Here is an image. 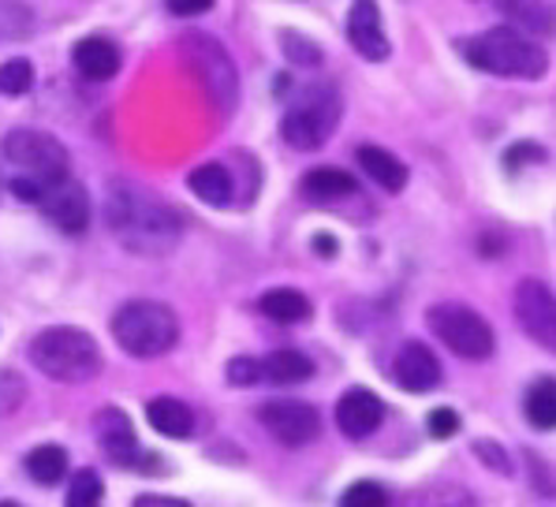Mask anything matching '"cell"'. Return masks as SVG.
<instances>
[{"label":"cell","mask_w":556,"mask_h":507,"mask_svg":"<svg viewBox=\"0 0 556 507\" xmlns=\"http://www.w3.org/2000/svg\"><path fill=\"white\" fill-rule=\"evenodd\" d=\"M109 231L119 239V246L142 257L173 254L184 239V220L168 202L150 194L139 183H113L105 198Z\"/></svg>","instance_id":"cell-1"},{"label":"cell","mask_w":556,"mask_h":507,"mask_svg":"<svg viewBox=\"0 0 556 507\" xmlns=\"http://www.w3.org/2000/svg\"><path fill=\"white\" fill-rule=\"evenodd\" d=\"M459 49H464L467 64H475L478 72L501 75V79H542L549 72L545 49L511 27L482 30L475 38L459 41Z\"/></svg>","instance_id":"cell-2"},{"label":"cell","mask_w":556,"mask_h":507,"mask_svg":"<svg viewBox=\"0 0 556 507\" xmlns=\"http://www.w3.org/2000/svg\"><path fill=\"white\" fill-rule=\"evenodd\" d=\"M30 363L56 384H87L101 373V347L90 332L56 325L30 340Z\"/></svg>","instance_id":"cell-3"},{"label":"cell","mask_w":556,"mask_h":507,"mask_svg":"<svg viewBox=\"0 0 556 507\" xmlns=\"http://www.w3.org/2000/svg\"><path fill=\"white\" fill-rule=\"evenodd\" d=\"M113 337L131 358H157L176 347L179 321L165 303L135 299L113 314Z\"/></svg>","instance_id":"cell-4"},{"label":"cell","mask_w":556,"mask_h":507,"mask_svg":"<svg viewBox=\"0 0 556 507\" xmlns=\"http://www.w3.org/2000/svg\"><path fill=\"white\" fill-rule=\"evenodd\" d=\"M340 124V93L332 86H306L280 119V135L292 150H321Z\"/></svg>","instance_id":"cell-5"},{"label":"cell","mask_w":556,"mask_h":507,"mask_svg":"<svg viewBox=\"0 0 556 507\" xmlns=\"http://www.w3.org/2000/svg\"><path fill=\"white\" fill-rule=\"evenodd\" d=\"M0 153L23 172V179H34L38 187H56L67 176V150L60 145L53 135L34 131V127H15L0 139Z\"/></svg>","instance_id":"cell-6"},{"label":"cell","mask_w":556,"mask_h":507,"mask_svg":"<svg viewBox=\"0 0 556 507\" xmlns=\"http://www.w3.org/2000/svg\"><path fill=\"white\" fill-rule=\"evenodd\" d=\"M426 325L452 355L467 358V363H482L493 355V329L482 314H475L464 303H438L426 310Z\"/></svg>","instance_id":"cell-7"},{"label":"cell","mask_w":556,"mask_h":507,"mask_svg":"<svg viewBox=\"0 0 556 507\" xmlns=\"http://www.w3.org/2000/svg\"><path fill=\"white\" fill-rule=\"evenodd\" d=\"M179 49H184V60L191 64V72L202 79L213 105H217L220 113H232L239 79H236V64H232V56L225 53V46H220L217 38H210V34H187V38L179 41Z\"/></svg>","instance_id":"cell-8"},{"label":"cell","mask_w":556,"mask_h":507,"mask_svg":"<svg viewBox=\"0 0 556 507\" xmlns=\"http://www.w3.org/2000/svg\"><path fill=\"white\" fill-rule=\"evenodd\" d=\"M511 310H516L519 329L542 351L556 355V295L549 291V283L519 280L516 295H511Z\"/></svg>","instance_id":"cell-9"},{"label":"cell","mask_w":556,"mask_h":507,"mask_svg":"<svg viewBox=\"0 0 556 507\" xmlns=\"http://www.w3.org/2000/svg\"><path fill=\"white\" fill-rule=\"evenodd\" d=\"M258 422L269 429L273 441H280L285 448H303V444H311L314 436L321 433V415L311 403H299V400L265 403L258 410Z\"/></svg>","instance_id":"cell-10"},{"label":"cell","mask_w":556,"mask_h":507,"mask_svg":"<svg viewBox=\"0 0 556 507\" xmlns=\"http://www.w3.org/2000/svg\"><path fill=\"white\" fill-rule=\"evenodd\" d=\"M38 205L60 231H67V236H79V231H87L90 225V194H87V187L75 183V179H64V183L49 187Z\"/></svg>","instance_id":"cell-11"},{"label":"cell","mask_w":556,"mask_h":507,"mask_svg":"<svg viewBox=\"0 0 556 507\" xmlns=\"http://www.w3.org/2000/svg\"><path fill=\"white\" fill-rule=\"evenodd\" d=\"M392 381L404 392H433L441 384V363L426 343L407 340L392 358Z\"/></svg>","instance_id":"cell-12"},{"label":"cell","mask_w":556,"mask_h":507,"mask_svg":"<svg viewBox=\"0 0 556 507\" xmlns=\"http://www.w3.org/2000/svg\"><path fill=\"white\" fill-rule=\"evenodd\" d=\"M348 41L363 60L381 64L389 60V38H384L381 8L374 0H355L352 12H348Z\"/></svg>","instance_id":"cell-13"},{"label":"cell","mask_w":556,"mask_h":507,"mask_svg":"<svg viewBox=\"0 0 556 507\" xmlns=\"http://www.w3.org/2000/svg\"><path fill=\"white\" fill-rule=\"evenodd\" d=\"M381 418H384V403L370 389H348L344 395H340L337 426L344 429V436H352V441L370 436L374 429L381 426Z\"/></svg>","instance_id":"cell-14"},{"label":"cell","mask_w":556,"mask_h":507,"mask_svg":"<svg viewBox=\"0 0 556 507\" xmlns=\"http://www.w3.org/2000/svg\"><path fill=\"white\" fill-rule=\"evenodd\" d=\"M93 426H98L101 448H105V455L116 462V467H135V462H139L142 452H139V441H135L131 418H127L124 410L105 407L98 418H93Z\"/></svg>","instance_id":"cell-15"},{"label":"cell","mask_w":556,"mask_h":507,"mask_svg":"<svg viewBox=\"0 0 556 507\" xmlns=\"http://www.w3.org/2000/svg\"><path fill=\"white\" fill-rule=\"evenodd\" d=\"M72 60L83 79H90V83H105L119 72V49L109 38H83L79 46L72 49Z\"/></svg>","instance_id":"cell-16"},{"label":"cell","mask_w":556,"mask_h":507,"mask_svg":"<svg viewBox=\"0 0 556 507\" xmlns=\"http://www.w3.org/2000/svg\"><path fill=\"white\" fill-rule=\"evenodd\" d=\"M358 165H363L366 176L378 187H384L389 194H400L407 187V165L396 153L381 150V145H363V150H358Z\"/></svg>","instance_id":"cell-17"},{"label":"cell","mask_w":556,"mask_h":507,"mask_svg":"<svg viewBox=\"0 0 556 507\" xmlns=\"http://www.w3.org/2000/svg\"><path fill=\"white\" fill-rule=\"evenodd\" d=\"M147 418L161 436H173V441H187L194 433V415L187 403L173 400V395H157L147 403Z\"/></svg>","instance_id":"cell-18"},{"label":"cell","mask_w":556,"mask_h":507,"mask_svg":"<svg viewBox=\"0 0 556 507\" xmlns=\"http://www.w3.org/2000/svg\"><path fill=\"white\" fill-rule=\"evenodd\" d=\"M187 187H191L194 194L202 198L205 205H232V172H228L225 165H217V161H210V165H199L187 176Z\"/></svg>","instance_id":"cell-19"},{"label":"cell","mask_w":556,"mask_h":507,"mask_svg":"<svg viewBox=\"0 0 556 507\" xmlns=\"http://www.w3.org/2000/svg\"><path fill=\"white\" fill-rule=\"evenodd\" d=\"M299 187H303V194L311 202H340V198L358 194L355 179L344 168H311Z\"/></svg>","instance_id":"cell-20"},{"label":"cell","mask_w":556,"mask_h":507,"mask_svg":"<svg viewBox=\"0 0 556 507\" xmlns=\"http://www.w3.org/2000/svg\"><path fill=\"white\" fill-rule=\"evenodd\" d=\"M262 314L269 317V321H277V325H299V321H306L311 317V299L303 295V291H295V288H273V291H265L262 295Z\"/></svg>","instance_id":"cell-21"},{"label":"cell","mask_w":556,"mask_h":507,"mask_svg":"<svg viewBox=\"0 0 556 507\" xmlns=\"http://www.w3.org/2000/svg\"><path fill=\"white\" fill-rule=\"evenodd\" d=\"M497 12H504V20L523 23L534 34H553L556 30V8L549 0H493Z\"/></svg>","instance_id":"cell-22"},{"label":"cell","mask_w":556,"mask_h":507,"mask_svg":"<svg viewBox=\"0 0 556 507\" xmlns=\"http://www.w3.org/2000/svg\"><path fill=\"white\" fill-rule=\"evenodd\" d=\"M523 410H527V422L534 429H542V433L556 429V381L553 377H538V381L530 384Z\"/></svg>","instance_id":"cell-23"},{"label":"cell","mask_w":556,"mask_h":507,"mask_svg":"<svg viewBox=\"0 0 556 507\" xmlns=\"http://www.w3.org/2000/svg\"><path fill=\"white\" fill-rule=\"evenodd\" d=\"M262 369H265V381H273V384H299V381H306V377H314V363L292 347L265 355Z\"/></svg>","instance_id":"cell-24"},{"label":"cell","mask_w":556,"mask_h":507,"mask_svg":"<svg viewBox=\"0 0 556 507\" xmlns=\"http://www.w3.org/2000/svg\"><path fill=\"white\" fill-rule=\"evenodd\" d=\"M27 474L38 485H60L67 478V452L56 448V444H41L27 455Z\"/></svg>","instance_id":"cell-25"},{"label":"cell","mask_w":556,"mask_h":507,"mask_svg":"<svg viewBox=\"0 0 556 507\" xmlns=\"http://www.w3.org/2000/svg\"><path fill=\"white\" fill-rule=\"evenodd\" d=\"M67 507H101V478L98 470H75L67 485Z\"/></svg>","instance_id":"cell-26"},{"label":"cell","mask_w":556,"mask_h":507,"mask_svg":"<svg viewBox=\"0 0 556 507\" xmlns=\"http://www.w3.org/2000/svg\"><path fill=\"white\" fill-rule=\"evenodd\" d=\"M30 86H34L30 60L15 56V60H8V64H0V93H4V98H23Z\"/></svg>","instance_id":"cell-27"},{"label":"cell","mask_w":556,"mask_h":507,"mask_svg":"<svg viewBox=\"0 0 556 507\" xmlns=\"http://www.w3.org/2000/svg\"><path fill=\"white\" fill-rule=\"evenodd\" d=\"M280 46H285V56L292 60L295 67H318V64H321V49H318V41L303 38V34L285 30V34H280Z\"/></svg>","instance_id":"cell-28"},{"label":"cell","mask_w":556,"mask_h":507,"mask_svg":"<svg viewBox=\"0 0 556 507\" xmlns=\"http://www.w3.org/2000/svg\"><path fill=\"white\" fill-rule=\"evenodd\" d=\"M23 400H27V381L15 369H0V422L12 418L23 407Z\"/></svg>","instance_id":"cell-29"},{"label":"cell","mask_w":556,"mask_h":507,"mask_svg":"<svg viewBox=\"0 0 556 507\" xmlns=\"http://www.w3.org/2000/svg\"><path fill=\"white\" fill-rule=\"evenodd\" d=\"M340 507H389V493H384L378 481H355V485L340 496Z\"/></svg>","instance_id":"cell-30"},{"label":"cell","mask_w":556,"mask_h":507,"mask_svg":"<svg viewBox=\"0 0 556 507\" xmlns=\"http://www.w3.org/2000/svg\"><path fill=\"white\" fill-rule=\"evenodd\" d=\"M422 507H482V500H478V496L464 485H438V489L426 493Z\"/></svg>","instance_id":"cell-31"},{"label":"cell","mask_w":556,"mask_h":507,"mask_svg":"<svg viewBox=\"0 0 556 507\" xmlns=\"http://www.w3.org/2000/svg\"><path fill=\"white\" fill-rule=\"evenodd\" d=\"M262 377H265V369L258 358H232V363H228V381L239 384V389H251Z\"/></svg>","instance_id":"cell-32"},{"label":"cell","mask_w":556,"mask_h":507,"mask_svg":"<svg viewBox=\"0 0 556 507\" xmlns=\"http://www.w3.org/2000/svg\"><path fill=\"white\" fill-rule=\"evenodd\" d=\"M470 452H475L478 459H482L490 470H497V474H511V459H508V452H504L501 444H493V441H475V444H470Z\"/></svg>","instance_id":"cell-33"},{"label":"cell","mask_w":556,"mask_h":507,"mask_svg":"<svg viewBox=\"0 0 556 507\" xmlns=\"http://www.w3.org/2000/svg\"><path fill=\"white\" fill-rule=\"evenodd\" d=\"M459 433V415L448 407H438L430 410V436H438V441H448V436Z\"/></svg>","instance_id":"cell-34"},{"label":"cell","mask_w":556,"mask_h":507,"mask_svg":"<svg viewBox=\"0 0 556 507\" xmlns=\"http://www.w3.org/2000/svg\"><path fill=\"white\" fill-rule=\"evenodd\" d=\"M168 12L173 15H184V20H191V15H202L213 8V0H165Z\"/></svg>","instance_id":"cell-35"},{"label":"cell","mask_w":556,"mask_h":507,"mask_svg":"<svg viewBox=\"0 0 556 507\" xmlns=\"http://www.w3.org/2000/svg\"><path fill=\"white\" fill-rule=\"evenodd\" d=\"M545 153H542V145H530V142H523V145H511L508 150V168H516L519 161H542Z\"/></svg>","instance_id":"cell-36"},{"label":"cell","mask_w":556,"mask_h":507,"mask_svg":"<svg viewBox=\"0 0 556 507\" xmlns=\"http://www.w3.org/2000/svg\"><path fill=\"white\" fill-rule=\"evenodd\" d=\"M131 507H191L187 500H179V496H157V493H142L139 500Z\"/></svg>","instance_id":"cell-37"},{"label":"cell","mask_w":556,"mask_h":507,"mask_svg":"<svg viewBox=\"0 0 556 507\" xmlns=\"http://www.w3.org/2000/svg\"><path fill=\"white\" fill-rule=\"evenodd\" d=\"M314 251H318L321 257H332V254H337V239H332V236H314Z\"/></svg>","instance_id":"cell-38"},{"label":"cell","mask_w":556,"mask_h":507,"mask_svg":"<svg viewBox=\"0 0 556 507\" xmlns=\"http://www.w3.org/2000/svg\"><path fill=\"white\" fill-rule=\"evenodd\" d=\"M0 507H23V504H12V500H4V504H0Z\"/></svg>","instance_id":"cell-39"}]
</instances>
